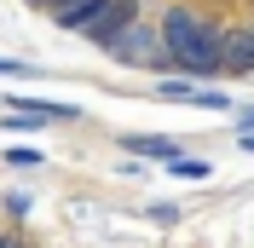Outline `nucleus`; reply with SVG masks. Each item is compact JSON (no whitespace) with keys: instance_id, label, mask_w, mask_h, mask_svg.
Instances as JSON below:
<instances>
[{"instance_id":"obj_10","label":"nucleus","mask_w":254,"mask_h":248,"mask_svg":"<svg viewBox=\"0 0 254 248\" xmlns=\"http://www.w3.org/2000/svg\"><path fill=\"white\" fill-rule=\"evenodd\" d=\"M29 63H17V58H0V75H23Z\"/></svg>"},{"instance_id":"obj_14","label":"nucleus","mask_w":254,"mask_h":248,"mask_svg":"<svg viewBox=\"0 0 254 248\" xmlns=\"http://www.w3.org/2000/svg\"><path fill=\"white\" fill-rule=\"evenodd\" d=\"M133 6H144V0H133Z\"/></svg>"},{"instance_id":"obj_3","label":"nucleus","mask_w":254,"mask_h":248,"mask_svg":"<svg viewBox=\"0 0 254 248\" xmlns=\"http://www.w3.org/2000/svg\"><path fill=\"white\" fill-rule=\"evenodd\" d=\"M116 63H127V69H150V75H174L168 69V47H162V29L156 23H144V17H133L122 35H116V47H110Z\"/></svg>"},{"instance_id":"obj_13","label":"nucleus","mask_w":254,"mask_h":248,"mask_svg":"<svg viewBox=\"0 0 254 248\" xmlns=\"http://www.w3.org/2000/svg\"><path fill=\"white\" fill-rule=\"evenodd\" d=\"M243 150H254V133H243Z\"/></svg>"},{"instance_id":"obj_11","label":"nucleus","mask_w":254,"mask_h":248,"mask_svg":"<svg viewBox=\"0 0 254 248\" xmlns=\"http://www.w3.org/2000/svg\"><path fill=\"white\" fill-rule=\"evenodd\" d=\"M29 6H47V12H64V6H75V0H29Z\"/></svg>"},{"instance_id":"obj_1","label":"nucleus","mask_w":254,"mask_h":248,"mask_svg":"<svg viewBox=\"0 0 254 248\" xmlns=\"http://www.w3.org/2000/svg\"><path fill=\"white\" fill-rule=\"evenodd\" d=\"M162 47H168V69H174L179 81H214L225 69V29L214 23V17L190 12V6H168L162 12Z\"/></svg>"},{"instance_id":"obj_9","label":"nucleus","mask_w":254,"mask_h":248,"mask_svg":"<svg viewBox=\"0 0 254 248\" xmlns=\"http://www.w3.org/2000/svg\"><path fill=\"white\" fill-rule=\"evenodd\" d=\"M196 104H202V110H237L225 93H214V87H196Z\"/></svg>"},{"instance_id":"obj_12","label":"nucleus","mask_w":254,"mask_h":248,"mask_svg":"<svg viewBox=\"0 0 254 248\" xmlns=\"http://www.w3.org/2000/svg\"><path fill=\"white\" fill-rule=\"evenodd\" d=\"M0 248H23V243H17V237H6V231H0Z\"/></svg>"},{"instance_id":"obj_7","label":"nucleus","mask_w":254,"mask_h":248,"mask_svg":"<svg viewBox=\"0 0 254 248\" xmlns=\"http://www.w3.org/2000/svg\"><path fill=\"white\" fill-rule=\"evenodd\" d=\"M168 173H179V179H208L214 168H208L202 156H174V162H168Z\"/></svg>"},{"instance_id":"obj_6","label":"nucleus","mask_w":254,"mask_h":248,"mask_svg":"<svg viewBox=\"0 0 254 248\" xmlns=\"http://www.w3.org/2000/svg\"><path fill=\"white\" fill-rule=\"evenodd\" d=\"M156 93L168 98V104H196V81H179V75H162Z\"/></svg>"},{"instance_id":"obj_8","label":"nucleus","mask_w":254,"mask_h":248,"mask_svg":"<svg viewBox=\"0 0 254 248\" xmlns=\"http://www.w3.org/2000/svg\"><path fill=\"white\" fill-rule=\"evenodd\" d=\"M6 168H41V150L35 144H12L6 150Z\"/></svg>"},{"instance_id":"obj_4","label":"nucleus","mask_w":254,"mask_h":248,"mask_svg":"<svg viewBox=\"0 0 254 248\" xmlns=\"http://www.w3.org/2000/svg\"><path fill=\"white\" fill-rule=\"evenodd\" d=\"M122 150L127 156H150V162H162V168H168L174 156H185L174 139H162V133H122Z\"/></svg>"},{"instance_id":"obj_5","label":"nucleus","mask_w":254,"mask_h":248,"mask_svg":"<svg viewBox=\"0 0 254 248\" xmlns=\"http://www.w3.org/2000/svg\"><path fill=\"white\" fill-rule=\"evenodd\" d=\"M225 69L254 75V29H225Z\"/></svg>"},{"instance_id":"obj_2","label":"nucleus","mask_w":254,"mask_h":248,"mask_svg":"<svg viewBox=\"0 0 254 248\" xmlns=\"http://www.w3.org/2000/svg\"><path fill=\"white\" fill-rule=\"evenodd\" d=\"M52 17H58V29L81 35V41H98V47L110 52L116 35L139 17V6H133V0H75V6H64V12H52Z\"/></svg>"}]
</instances>
